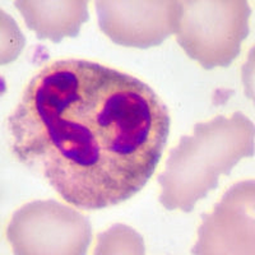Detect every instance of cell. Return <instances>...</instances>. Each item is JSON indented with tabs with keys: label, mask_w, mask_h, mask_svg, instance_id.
<instances>
[{
	"label": "cell",
	"mask_w": 255,
	"mask_h": 255,
	"mask_svg": "<svg viewBox=\"0 0 255 255\" xmlns=\"http://www.w3.org/2000/svg\"><path fill=\"white\" fill-rule=\"evenodd\" d=\"M148 84L82 59L45 65L8 119L12 151L72 206L97 210L140 191L170 134Z\"/></svg>",
	"instance_id": "1"
},
{
	"label": "cell",
	"mask_w": 255,
	"mask_h": 255,
	"mask_svg": "<svg viewBox=\"0 0 255 255\" xmlns=\"http://www.w3.org/2000/svg\"><path fill=\"white\" fill-rule=\"evenodd\" d=\"M254 147V124L240 111L196 124L194 134L181 136L170 151L166 170L158 176L161 204L191 212L217 188L221 175H230L242 158L253 156Z\"/></svg>",
	"instance_id": "2"
},
{
	"label": "cell",
	"mask_w": 255,
	"mask_h": 255,
	"mask_svg": "<svg viewBox=\"0 0 255 255\" xmlns=\"http://www.w3.org/2000/svg\"><path fill=\"white\" fill-rule=\"evenodd\" d=\"M176 41L204 69L228 66L249 36L247 0H177Z\"/></svg>",
	"instance_id": "3"
},
{
	"label": "cell",
	"mask_w": 255,
	"mask_h": 255,
	"mask_svg": "<svg viewBox=\"0 0 255 255\" xmlns=\"http://www.w3.org/2000/svg\"><path fill=\"white\" fill-rule=\"evenodd\" d=\"M7 237L14 255H87L89 220L56 200H35L13 214Z\"/></svg>",
	"instance_id": "4"
},
{
	"label": "cell",
	"mask_w": 255,
	"mask_h": 255,
	"mask_svg": "<svg viewBox=\"0 0 255 255\" xmlns=\"http://www.w3.org/2000/svg\"><path fill=\"white\" fill-rule=\"evenodd\" d=\"M98 24L121 46L148 49L176 32L177 0H96Z\"/></svg>",
	"instance_id": "5"
},
{
	"label": "cell",
	"mask_w": 255,
	"mask_h": 255,
	"mask_svg": "<svg viewBox=\"0 0 255 255\" xmlns=\"http://www.w3.org/2000/svg\"><path fill=\"white\" fill-rule=\"evenodd\" d=\"M254 189V180L235 184L202 214L193 255H255Z\"/></svg>",
	"instance_id": "6"
},
{
	"label": "cell",
	"mask_w": 255,
	"mask_h": 255,
	"mask_svg": "<svg viewBox=\"0 0 255 255\" xmlns=\"http://www.w3.org/2000/svg\"><path fill=\"white\" fill-rule=\"evenodd\" d=\"M89 0H15L27 27L40 40L60 42L77 37L80 27L89 19Z\"/></svg>",
	"instance_id": "7"
},
{
	"label": "cell",
	"mask_w": 255,
	"mask_h": 255,
	"mask_svg": "<svg viewBox=\"0 0 255 255\" xmlns=\"http://www.w3.org/2000/svg\"><path fill=\"white\" fill-rule=\"evenodd\" d=\"M93 255H146L144 240L133 227L116 223L98 233Z\"/></svg>",
	"instance_id": "8"
},
{
	"label": "cell",
	"mask_w": 255,
	"mask_h": 255,
	"mask_svg": "<svg viewBox=\"0 0 255 255\" xmlns=\"http://www.w3.org/2000/svg\"><path fill=\"white\" fill-rule=\"evenodd\" d=\"M26 46V37L12 15L0 8V65L10 64Z\"/></svg>",
	"instance_id": "9"
}]
</instances>
